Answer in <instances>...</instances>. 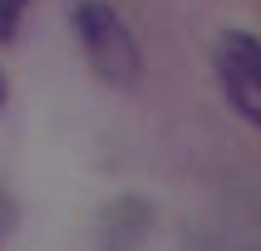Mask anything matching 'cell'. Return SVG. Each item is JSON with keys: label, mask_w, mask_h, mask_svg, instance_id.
<instances>
[{"label": "cell", "mask_w": 261, "mask_h": 251, "mask_svg": "<svg viewBox=\"0 0 261 251\" xmlns=\"http://www.w3.org/2000/svg\"><path fill=\"white\" fill-rule=\"evenodd\" d=\"M74 30H79V44H84L89 64L103 84H118V89L138 84V74H143L138 40L109 0H79L74 5Z\"/></svg>", "instance_id": "6da1fadb"}, {"label": "cell", "mask_w": 261, "mask_h": 251, "mask_svg": "<svg viewBox=\"0 0 261 251\" xmlns=\"http://www.w3.org/2000/svg\"><path fill=\"white\" fill-rule=\"evenodd\" d=\"M222 89L227 94H261V40L247 30H232L222 40Z\"/></svg>", "instance_id": "7a4b0ae2"}, {"label": "cell", "mask_w": 261, "mask_h": 251, "mask_svg": "<svg viewBox=\"0 0 261 251\" xmlns=\"http://www.w3.org/2000/svg\"><path fill=\"white\" fill-rule=\"evenodd\" d=\"M148 227V207L138 202V197H118L114 207H109V217H103V246L109 251H128L138 236H143Z\"/></svg>", "instance_id": "3957f363"}, {"label": "cell", "mask_w": 261, "mask_h": 251, "mask_svg": "<svg viewBox=\"0 0 261 251\" xmlns=\"http://www.w3.org/2000/svg\"><path fill=\"white\" fill-rule=\"evenodd\" d=\"M30 0H0V44L15 40V30H20V20H25Z\"/></svg>", "instance_id": "277c9868"}, {"label": "cell", "mask_w": 261, "mask_h": 251, "mask_svg": "<svg viewBox=\"0 0 261 251\" xmlns=\"http://www.w3.org/2000/svg\"><path fill=\"white\" fill-rule=\"evenodd\" d=\"M10 227H15V197L5 187H0V241L10 236Z\"/></svg>", "instance_id": "5b68a950"}, {"label": "cell", "mask_w": 261, "mask_h": 251, "mask_svg": "<svg viewBox=\"0 0 261 251\" xmlns=\"http://www.w3.org/2000/svg\"><path fill=\"white\" fill-rule=\"evenodd\" d=\"M0 103H5V79H0Z\"/></svg>", "instance_id": "8992f818"}]
</instances>
